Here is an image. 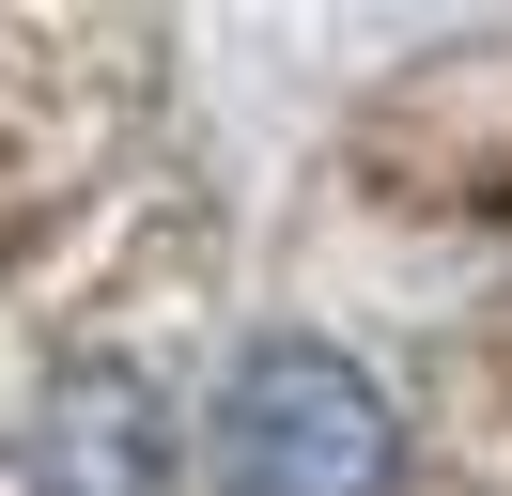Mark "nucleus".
<instances>
[{"mask_svg": "<svg viewBox=\"0 0 512 496\" xmlns=\"http://www.w3.org/2000/svg\"><path fill=\"white\" fill-rule=\"evenodd\" d=\"M404 419L342 341H249L218 388V496H388Z\"/></svg>", "mask_w": 512, "mask_h": 496, "instance_id": "1", "label": "nucleus"}, {"mask_svg": "<svg viewBox=\"0 0 512 496\" xmlns=\"http://www.w3.org/2000/svg\"><path fill=\"white\" fill-rule=\"evenodd\" d=\"M16 465H32V496H171V403H156V372H109V357L47 372Z\"/></svg>", "mask_w": 512, "mask_h": 496, "instance_id": "2", "label": "nucleus"}]
</instances>
